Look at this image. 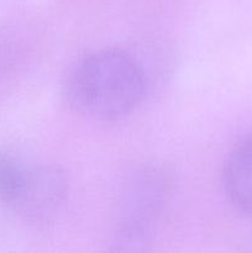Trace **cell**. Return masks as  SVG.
<instances>
[{"label":"cell","instance_id":"4","mask_svg":"<svg viewBox=\"0 0 252 253\" xmlns=\"http://www.w3.org/2000/svg\"><path fill=\"white\" fill-rule=\"evenodd\" d=\"M222 178L232 204L252 217V136L232 148L225 162Z\"/></svg>","mask_w":252,"mask_h":253},{"label":"cell","instance_id":"5","mask_svg":"<svg viewBox=\"0 0 252 253\" xmlns=\"http://www.w3.org/2000/svg\"><path fill=\"white\" fill-rule=\"evenodd\" d=\"M31 167H26L19 158L0 152V202L16 204L26 185Z\"/></svg>","mask_w":252,"mask_h":253},{"label":"cell","instance_id":"1","mask_svg":"<svg viewBox=\"0 0 252 253\" xmlns=\"http://www.w3.org/2000/svg\"><path fill=\"white\" fill-rule=\"evenodd\" d=\"M142 68L120 49L94 52L71 69L64 95L72 109L94 120H115L137 108L145 94Z\"/></svg>","mask_w":252,"mask_h":253},{"label":"cell","instance_id":"2","mask_svg":"<svg viewBox=\"0 0 252 253\" xmlns=\"http://www.w3.org/2000/svg\"><path fill=\"white\" fill-rule=\"evenodd\" d=\"M68 182L61 168L52 165L31 167L21 197L15 207L34 221H47L59 210Z\"/></svg>","mask_w":252,"mask_h":253},{"label":"cell","instance_id":"3","mask_svg":"<svg viewBox=\"0 0 252 253\" xmlns=\"http://www.w3.org/2000/svg\"><path fill=\"white\" fill-rule=\"evenodd\" d=\"M163 189L158 178L152 174H141L132 182L125 197L121 216V236L132 244L143 239L150 230L162 202Z\"/></svg>","mask_w":252,"mask_h":253}]
</instances>
